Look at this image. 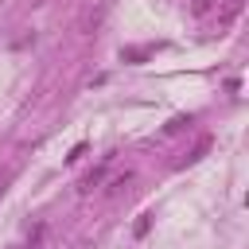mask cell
<instances>
[{"instance_id":"obj_1","label":"cell","mask_w":249,"mask_h":249,"mask_svg":"<svg viewBox=\"0 0 249 249\" xmlns=\"http://www.w3.org/2000/svg\"><path fill=\"white\" fill-rule=\"evenodd\" d=\"M210 144H214L210 136H198V144L191 148V156H187V160H179V167H187V163H198V160H202V156L210 152Z\"/></svg>"},{"instance_id":"obj_2","label":"cell","mask_w":249,"mask_h":249,"mask_svg":"<svg viewBox=\"0 0 249 249\" xmlns=\"http://www.w3.org/2000/svg\"><path fill=\"white\" fill-rule=\"evenodd\" d=\"M101 179H105V167H93L89 175H82V183H78V191H82V195H89L93 187H101Z\"/></svg>"},{"instance_id":"obj_3","label":"cell","mask_w":249,"mask_h":249,"mask_svg":"<svg viewBox=\"0 0 249 249\" xmlns=\"http://www.w3.org/2000/svg\"><path fill=\"white\" fill-rule=\"evenodd\" d=\"M128 183H132V171H124V175H117V179H113V183L105 187V198H117V195H121V191H124Z\"/></svg>"},{"instance_id":"obj_4","label":"cell","mask_w":249,"mask_h":249,"mask_svg":"<svg viewBox=\"0 0 249 249\" xmlns=\"http://www.w3.org/2000/svg\"><path fill=\"white\" fill-rule=\"evenodd\" d=\"M237 12H241V0H230V4H226V8H222V16H218V27H230V23H233V16H237Z\"/></svg>"},{"instance_id":"obj_5","label":"cell","mask_w":249,"mask_h":249,"mask_svg":"<svg viewBox=\"0 0 249 249\" xmlns=\"http://www.w3.org/2000/svg\"><path fill=\"white\" fill-rule=\"evenodd\" d=\"M144 54H148L144 47H124V51H121V58H128V62H140Z\"/></svg>"},{"instance_id":"obj_6","label":"cell","mask_w":249,"mask_h":249,"mask_svg":"<svg viewBox=\"0 0 249 249\" xmlns=\"http://www.w3.org/2000/svg\"><path fill=\"white\" fill-rule=\"evenodd\" d=\"M210 8H214V0H195V4H191V12H195V16H206Z\"/></svg>"},{"instance_id":"obj_7","label":"cell","mask_w":249,"mask_h":249,"mask_svg":"<svg viewBox=\"0 0 249 249\" xmlns=\"http://www.w3.org/2000/svg\"><path fill=\"white\" fill-rule=\"evenodd\" d=\"M183 124H191V117H175V121H171V124H167V132H179V128H183Z\"/></svg>"},{"instance_id":"obj_8","label":"cell","mask_w":249,"mask_h":249,"mask_svg":"<svg viewBox=\"0 0 249 249\" xmlns=\"http://www.w3.org/2000/svg\"><path fill=\"white\" fill-rule=\"evenodd\" d=\"M35 4H43V0H35Z\"/></svg>"}]
</instances>
